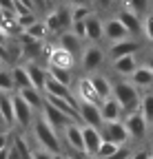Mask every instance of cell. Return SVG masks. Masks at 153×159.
I'll return each mask as SVG.
<instances>
[{
	"label": "cell",
	"instance_id": "obj_1",
	"mask_svg": "<svg viewBox=\"0 0 153 159\" xmlns=\"http://www.w3.org/2000/svg\"><path fill=\"white\" fill-rule=\"evenodd\" d=\"M113 97L120 102L124 115L140 111V99H142L140 97V89L133 84L129 77H122V80H118V82H113Z\"/></svg>",
	"mask_w": 153,
	"mask_h": 159
},
{
	"label": "cell",
	"instance_id": "obj_2",
	"mask_svg": "<svg viewBox=\"0 0 153 159\" xmlns=\"http://www.w3.org/2000/svg\"><path fill=\"white\" fill-rule=\"evenodd\" d=\"M31 130H33V139L38 142V146H40V148H47V150L53 152V155H62L60 137H58V133H55V130L47 124V119H45L42 115L33 119Z\"/></svg>",
	"mask_w": 153,
	"mask_h": 159
},
{
	"label": "cell",
	"instance_id": "obj_3",
	"mask_svg": "<svg viewBox=\"0 0 153 159\" xmlns=\"http://www.w3.org/2000/svg\"><path fill=\"white\" fill-rule=\"evenodd\" d=\"M122 122L127 126V133H129V142H142V139L149 135V122L144 119V115L140 111L136 113H127L122 117Z\"/></svg>",
	"mask_w": 153,
	"mask_h": 159
},
{
	"label": "cell",
	"instance_id": "obj_4",
	"mask_svg": "<svg viewBox=\"0 0 153 159\" xmlns=\"http://www.w3.org/2000/svg\"><path fill=\"white\" fill-rule=\"evenodd\" d=\"M40 115L47 119V124L55 130V133H65V128L67 126H71V124H78L73 117H69L67 113H62V111H58L53 104H49L47 99H45V106H42V111H40Z\"/></svg>",
	"mask_w": 153,
	"mask_h": 159
},
{
	"label": "cell",
	"instance_id": "obj_5",
	"mask_svg": "<svg viewBox=\"0 0 153 159\" xmlns=\"http://www.w3.org/2000/svg\"><path fill=\"white\" fill-rule=\"evenodd\" d=\"M104 49L100 44H93V42H87L84 49H82V55H80V64L82 69L91 75L93 71H98L102 64H104Z\"/></svg>",
	"mask_w": 153,
	"mask_h": 159
},
{
	"label": "cell",
	"instance_id": "obj_6",
	"mask_svg": "<svg viewBox=\"0 0 153 159\" xmlns=\"http://www.w3.org/2000/svg\"><path fill=\"white\" fill-rule=\"evenodd\" d=\"M71 11L67 7H58V9H53L47 13L45 18V25L49 29V33H55V35H60L62 31H69L71 29Z\"/></svg>",
	"mask_w": 153,
	"mask_h": 159
},
{
	"label": "cell",
	"instance_id": "obj_7",
	"mask_svg": "<svg viewBox=\"0 0 153 159\" xmlns=\"http://www.w3.org/2000/svg\"><path fill=\"white\" fill-rule=\"evenodd\" d=\"M100 135L102 139H107V142H113V144H129V133H127V126L122 119H116V122H104L100 126Z\"/></svg>",
	"mask_w": 153,
	"mask_h": 159
},
{
	"label": "cell",
	"instance_id": "obj_8",
	"mask_svg": "<svg viewBox=\"0 0 153 159\" xmlns=\"http://www.w3.org/2000/svg\"><path fill=\"white\" fill-rule=\"evenodd\" d=\"M75 64H78V60H75L69 51H65L60 44L51 47L49 53H47V66H60V69H69V71H73Z\"/></svg>",
	"mask_w": 153,
	"mask_h": 159
},
{
	"label": "cell",
	"instance_id": "obj_9",
	"mask_svg": "<svg viewBox=\"0 0 153 159\" xmlns=\"http://www.w3.org/2000/svg\"><path fill=\"white\" fill-rule=\"evenodd\" d=\"M33 113L36 111L25 102V99L18 95V93H13V117H16V124L20 126V128H31Z\"/></svg>",
	"mask_w": 153,
	"mask_h": 159
},
{
	"label": "cell",
	"instance_id": "obj_10",
	"mask_svg": "<svg viewBox=\"0 0 153 159\" xmlns=\"http://www.w3.org/2000/svg\"><path fill=\"white\" fill-rule=\"evenodd\" d=\"M78 108H80V124L82 126L100 128L104 124L102 115H100V104H95V102H78Z\"/></svg>",
	"mask_w": 153,
	"mask_h": 159
},
{
	"label": "cell",
	"instance_id": "obj_11",
	"mask_svg": "<svg viewBox=\"0 0 153 159\" xmlns=\"http://www.w3.org/2000/svg\"><path fill=\"white\" fill-rule=\"evenodd\" d=\"M58 44H60L65 51H69V53L80 62V55H82V49H84V40H82V38H78V35L69 29V31H62V33L58 35Z\"/></svg>",
	"mask_w": 153,
	"mask_h": 159
},
{
	"label": "cell",
	"instance_id": "obj_12",
	"mask_svg": "<svg viewBox=\"0 0 153 159\" xmlns=\"http://www.w3.org/2000/svg\"><path fill=\"white\" fill-rule=\"evenodd\" d=\"M82 139H84V155L95 157L98 150H100V144H102L100 128H95V126H82Z\"/></svg>",
	"mask_w": 153,
	"mask_h": 159
},
{
	"label": "cell",
	"instance_id": "obj_13",
	"mask_svg": "<svg viewBox=\"0 0 153 159\" xmlns=\"http://www.w3.org/2000/svg\"><path fill=\"white\" fill-rule=\"evenodd\" d=\"M100 115H102V122H116V119L124 117V111H122L118 99L113 95H109L100 102Z\"/></svg>",
	"mask_w": 153,
	"mask_h": 159
},
{
	"label": "cell",
	"instance_id": "obj_14",
	"mask_svg": "<svg viewBox=\"0 0 153 159\" xmlns=\"http://www.w3.org/2000/svg\"><path fill=\"white\" fill-rule=\"evenodd\" d=\"M42 93H45V95H53V97L69 99V102H78V99H75V95H73V91H71V86L58 82V80H53V77H49V75H47V82H45Z\"/></svg>",
	"mask_w": 153,
	"mask_h": 159
},
{
	"label": "cell",
	"instance_id": "obj_15",
	"mask_svg": "<svg viewBox=\"0 0 153 159\" xmlns=\"http://www.w3.org/2000/svg\"><path fill=\"white\" fill-rule=\"evenodd\" d=\"M140 51V42H136V40L131 38H124V40H118V42H109V55L111 60L116 57H122V55H131V53H138Z\"/></svg>",
	"mask_w": 153,
	"mask_h": 159
},
{
	"label": "cell",
	"instance_id": "obj_16",
	"mask_svg": "<svg viewBox=\"0 0 153 159\" xmlns=\"http://www.w3.org/2000/svg\"><path fill=\"white\" fill-rule=\"evenodd\" d=\"M124 38H131V35L116 16L104 20V40L107 42H118V40H124Z\"/></svg>",
	"mask_w": 153,
	"mask_h": 159
},
{
	"label": "cell",
	"instance_id": "obj_17",
	"mask_svg": "<svg viewBox=\"0 0 153 159\" xmlns=\"http://www.w3.org/2000/svg\"><path fill=\"white\" fill-rule=\"evenodd\" d=\"M87 25V42H93V44H100L104 40V20H100L98 16H89L84 20Z\"/></svg>",
	"mask_w": 153,
	"mask_h": 159
},
{
	"label": "cell",
	"instance_id": "obj_18",
	"mask_svg": "<svg viewBox=\"0 0 153 159\" xmlns=\"http://www.w3.org/2000/svg\"><path fill=\"white\" fill-rule=\"evenodd\" d=\"M116 18L124 25V29L129 31V35H138V33H142V18H140L138 13H133V11H129V9L122 7V9L116 13Z\"/></svg>",
	"mask_w": 153,
	"mask_h": 159
},
{
	"label": "cell",
	"instance_id": "obj_19",
	"mask_svg": "<svg viewBox=\"0 0 153 159\" xmlns=\"http://www.w3.org/2000/svg\"><path fill=\"white\" fill-rule=\"evenodd\" d=\"M111 66H113V71H116L120 77H131V75H133V71L138 69L136 53H131V55H122V57L111 60Z\"/></svg>",
	"mask_w": 153,
	"mask_h": 159
},
{
	"label": "cell",
	"instance_id": "obj_20",
	"mask_svg": "<svg viewBox=\"0 0 153 159\" xmlns=\"http://www.w3.org/2000/svg\"><path fill=\"white\" fill-rule=\"evenodd\" d=\"M65 139H67V146L73 152H84V139H82V126L80 124H71L65 128Z\"/></svg>",
	"mask_w": 153,
	"mask_h": 159
},
{
	"label": "cell",
	"instance_id": "obj_21",
	"mask_svg": "<svg viewBox=\"0 0 153 159\" xmlns=\"http://www.w3.org/2000/svg\"><path fill=\"white\" fill-rule=\"evenodd\" d=\"M16 93L20 95L33 111H38V113L42 111V106H45V93H42V91H38V89H33V86H27V89L16 91Z\"/></svg>",
	"mask_w": 153,
	"mask_h": 159
},
{
	"label": "cell",
	"instance_id": "obj_22",
	"mask_svg": "<svg viewBox=\"0 0 153 159\" xmlns=\"http://www.w3.org/2000/svg\"><path fill=\"white\" fill-rule=\"evenodd\" d=\"M25 69H27V73H29V80H31V86L33 89H38V91H42L45 89V82H47V69L45 66H40L38 62H27L25 64Z\"/></svg>",
	"mask_w": 153,
	"mask_h": 159
},
{
	"label": "cell",
	"instance_id": "obj_23",
	"mask_svg": "<svg viewBox=\"0 0 153 159\" xmlns=\"http://www.w3.org/2000/svg\"><path fill=\"white\" fill-rule=\"evenodd\" d=\"M16 93V91H13ZM13 93L0 91V113H2V122L5 126H13L16 117H13Z\"/></svg>",
	"mask_w": 153,
	"mask_h": 159
},
{
	"label": "cell",
	"instance_id": "obj_24",
	"mask_svg": "<svg viewBox=\"0 0 153 159\" xmlns=\"http://www.w3.org/2000/svg\"><path fill=\"white\" fill-rule=\"evenodd\" d=\"M133 84H136L140 91L142 89H149V86H153V71L146 66V64H138V69L133 71V75L129 77Z\"/></svg>",
	"mask_w": 153,
	"mask_h": 159
},
{
	"label": "cell",
	"instance_id": "obj_25",
	"mask_svg": "<svg viewBox=\"0 0 153 159\" xmlns=\"http://www.w3.org/2000/svg\"><path fill=\"white\" fill-rule=\"evenodd\" d=\"M78 102H95V104H100L102 99L98 97V93H95L93 84H91V77H82L80 82H78Z\"/></svg>",
	"mask_w": 153,
	"mask_h": 159
},
{
	"label": "cell",
	"instance_id": "obj_26",
	"mask_svg": "<svg viewBox=\"0 0 153 159\" xmlns=\"http://www.w3.org/2000/svg\"><path fill=\"white\" fill-rule=\"evenodd\" d=\"M89 77H91V84H93V89H95V93H98L100 99L113 95V82H109V77L98 75V73H91Z\"/></svg>",
	"mask_w": 153,
	"mask_h": 159
},
{
	"label": "cell",
	"instance_id": "obj_27",
	"mask_svg": "<svg viewBox=\"0 0 153 159\" xmlns=\"http://www.w3.org/2000/svg\"><path fill=\"white\" fill-rule=\"evenodd\" d=\"M11 77H13V89H16V91H20V89H27V86H31L29 73H27V69H25V66H20V64L11 69Z\"/></svg>",
	"mask_w": 153,
	"mask_h": 159
},
{
	"label": "cell",
	"instance_id": "obj_28",
	"mask_svg": "<svg viewBox=\"0 0 153 159\" xmlns=\"http://www.w3.org/2000/svg\"><path fill=\"white\" fill-rule=\"evenodd\" d=\"M151 5H153V0H124V9L138 13L140 18L151 11Z\"/></svg>",
	"mask_w": 153,
	"mask_h": 159
},
{
	"label": "cell",
	"instance_id": "obj_29",
	"mask_svg": "<svg viewBox=\"0 0 153 159\" xmlns=\"http://www.w3.org/2000/svg\"><path fill=\"white\" fill-rule=\"evenodd\" d=\"M47 73H49V77L58 80V82H62V84H67V86H71V84H73V75H71V71H69V69H60V66H47Z\"/></svg>",
	"mask_w": 153,
	"mask_h": 159
},
{
	"label": "cell",
	"instance_id": "obj_30",
	"mask_svg": "<svg viewBox=\"0 0 153 159\" xmlns=\"http://www.w3.org/2000/svg\"><path fill=\"white\" fill-rule=\"evenodd\" d=\"M140 113L144 115V119H146L149 126H151L153 124V93L142 95V99H140Z\"/></svg>",
	"mask_w": 153,
	"mask_h": 159
},
{
	"label": "cell",
	"instance_id": "obj_31",
	"mask_svg": "<svg viewBox=\"0 0 153 159\" xmlns=\"http://www.w3.org/2000/svg\"><path fill=\"white\" fill-rule=\"evenodd\" d=\"M71 11V20H87L89 16H93V5H75V7H69Z\"/></svg>",
	"mask_w": 153,
	"mask_h": 159
},
{
	"label": "cell",
	"instance_id": "obj_32",
	"mask_svg": "<svg viewBox=\"0 0 153 159\" xmlns=\"http://www.w3.org/2000/svg\"><path fill=\"white\" fill-rule=\"evenodd\" d=\"M25 33H29V35L36 38V40H45V35H49V29H47V25H45V20H36V22H33Z\"/></svg>",
	"mask_w": 153,
	"mask_h": 159
},
{
	"label": "cell",
	"instance_id": "obj_33",
	"mask_svg": "<svg viewBox=\"0 0 153 159\" xmlns=\"http://www.w3.org/2000/svg\"><path fill=\"white\" fill-rule=\"evenodd\" d=\"M36 20H40L36 16V11H27V13H16V22H18V27H20V31H27Z\"/></svg>",
	"mask_w": 153,
	"mask_h": 159
},
{
	"label": "cell",
	"instance_id": "obj_34",
	"mask_svg": "<svg viewBox=\"0 0 153 159\" xmlns=\"http://www.w3.org/2000/svg\"><path fill=\"white\" fill-rule=\"evenodd\" d=\"M142 35L146 38V42L153 44V11H149L142 18Z\"/></svg>",
	"mask_w": 153,
	"mask_h": 159
},
{
	"label": "cell",
	"instance_id": "obj_35",
	"mask_svg": "<svg viewBox=\"0 0 153 159\" xmlns=\"http://www.w3.org/2000/svg\"><path fill=\"white\" fill-rule=\"evenodd\" d=\"M0 91H7V93H13V77H11V71H2L0 69Z\"/></svg>",
	"mask_w": 153,
	"mask_h": 159
},
{
	"label": "cell",
	"instance_id": "obj_36",
	"mask_svg": "<svg viewBox=\"0 0 153 159\" xmlns=\"http://www.w3.org/2000/svg\"><path fill=\"white\" fill-rule=\"evenodd\" d=\"M118 150V144H113V142H107V139H102V144H100V150L95 157H102V159H109L113 152Z\"/></svg>",
	"mask_w": 153,
	"mask_h": 159
},
{
	"label": "cell",
	"instance_id": "obj_37",
	"mask_svg": "<svg viewBox=\"0 0 153 159\" xmlns=\"http://www.w3.org/2000/svg\"><path fill=\"white\" fill-rule=\"evenodd\" d=\"M131 155H133L131 146H129V144H122V146H118V150L113 152L109 159H131Z\"/></svg>",
	"mask_w": 153,
	"mask_h": 159
},
{
	"label": "cell",
	"instance_id": "obj_38",
	"mask_svg": "<svg viewBox=\"0 0 153 159\" xmlns=\"http://www.w3.org/2000/svg\"><path fill=\"white\" fill-rule=\"evenodd\" d=\"M71 31L87 42V25H84V20H75V22H71Z\"/></svg>",
	"mask_w": 153,
	"mask_h": 159
},
{
	"label": "cell",
	"instance_id": "obj_39",
	"mask_svg": "<svg viewBox=\"0 0 153 159\" xmlns=\"http://www.w3.org/2000/svg\"><path fill=\"white\" fill-rule=\"evenodd\" d=\"M31 159H55V155L49 152L47 148H36L33 155H31Z\"/></svg>",
	"mask_w": 153,
	"mask_h": 159
},
{
	"label": "cell",
	"instance_id": "obj_40",
	"mask_svg": "<svg viewBox=\"0 0 153 159\" xmlns=\"http://www.w3.org/2000/svg\"><path fill=\"white\" fill-rule=\"evenodd\" d=\"M11 51H9V47H7V42H0V62H11V55H9Z\"/></svg>",
	"mask_w": 153,
	"mask_h": 159
},
{
	"label": "cell",
	"instance_id": "obj_41",
	"mask_svg": "<svg viewBox=\"0 0 153 159\" xmlns=\"http://www.w3.org/2000/svg\"><path fill=\"white\" fill-rule=\"evenodd\" d=\"M0 9L5 13H16V0H0Z\"/></svg>",
	"mask_w": 153,
	"mask_h": 159
},
{
	"label": "cell",
	"instance_id": "obj_42",
	"mask_svg": "<svg viewBox=\"0 0 153 159\" xmlns=\"http://www.w3.org/2000/svg\"><path fill=\"white\" fill-rule=\"evenodd\" d=\"M11 139H13V135H9L7 130H0V150L7 148V146L11 144Z\"/></svg>",
	"mask_w": 153,
	"mask_h": 159
},
{
	"label": "cell",
	"instance_id": "obj_43",
	"mask_svg": "<svg viewBox=\"0 0 153 159\" xmlns=\"http://www.w3.org/2000/svg\"><path fill=\"white\" fill-rule=\"evenodd\" d=\"M113 2L116 0H93V7L95 9H109V7H113Z\"/></svg>",
	"mask_w": 153,
	"mask_h": 159
},
{
	"label": "cell",
	"instance_id": "obj_44",
	"mask_svg": "<svg viewBox=\"0 0 153 159\" xmlns=\"http://www.w3.org/2000/svg\"><path fill=\"white\" fill-rule=\"evenodd\" d=\"M131 159H151V152L149 150H138V152H133Z\"/></svg>",
	"mask_w": 153,
	"mask_h": 159
},
{
	"label": "cell",
	"instance_id": "obj_45",
	"mask_svg": "<svg viewBox=\"0 0 153 159\" xmlns=\"http://www.w3.org/2000/svg\"><path fill=\"white\" fill-rule=\"evenodd\" d=\"M69 7H75V5H93V0H67Z\"/></svg>",
	"mask_w": 153,
	"mask_h": 159
},
{
	"label": "cell",
	"instance_id": "obj_46",
	"mask_svg": "<svg viewBox=\"0 0 153 159\" xmlns=\"http://www.w3.org/2000/svg\"><path fill=\"white\" fill-rule=\"evenodd\" d=\"M67 159H91V157L84 155V152H73V150H71V155H69Z\"/></svg>",
	"mask_w": 153,
	"mask_h": 159
},
{
	"label": "cell",
	"instance_id": "obj_47",
	"mask_svg": "<svg viewBox=\"0 0 153 159\" xmlns=\"http://www.w3.org/2000/svg\"><path fill=\"white\" fill-rule=\"evenodd\" d=\"M0 159H9V146L0 150Z\"/></svg>",
	"mask_w": 153,
	"mask_h": 159
},
{
	"label": "cell",
	"instance_id": "obj_48",
	"mask_svg": "<svg viewBox=\"0 0 153 159\" xmlns=\"http://www.w3.org/2000/svg\"><path fill=\"white\" fill-rule=\"evenodd\" d=\"M144 64H146V66H149V69L153 71V55H149V60H146V62H144Z\"/></svg>",
	"mask_w": 153,
	"mask_h": 159
},
{
	"label": "cell",
	"instance_id": "obj_49",
	"mask_svg": "<svg viewBox=\"0 0 153 159\" xmlns=\"http://www.w3.org/2000/svg\"><path fill=\"white\" fill-rule=\"evenodd\" d=\"M2 22H5V11L0 9V25H2Z\"/></svg>",
	"mask_w": 153,
	"mask_h": 159
},
{
	"label": "cell",
	"instance_id": "obj_50",
	"mask_svg": "<svg viewBox=\"0 0 153 159\" xmlns=\"http://www.w3.org/2000/svg\"><path fill=\"white\" fill-rule=\"evenodd\" d=\"M149 130H151V142H153V124H151V128H149Z\"/></svg>",
	"mask_w": 153,
	"mask_h": 159
},
{
	"label": "cell",
	"instance_id": "obj_51",
	"mask_svg": "<svg viewBox=\"0 0 153 159\" xmlns=\"http://www.w3.org/2000/svg\"><path fill=\"white\" fill-rule=\"evenodd\" d=\"M55 159H67V157H62V155H55Z\"/></svg>",
	"mask_w": 153,
	"mask_h": 159
},
{
	"label": "cell",
	"instance_id": "obj_52",
	"mask_svg": "<svg viewBox=\"0 0 153 159\" xmlns=\"http://www.w3.org/2000/svg\"><path fill=\"white\" fill-rule=\"evenodd\" d=\"M91 159H102V157H91Z\"/></svg>",
	"mask_w": 153,
	"mask_h": 159
},
{
	"label": "cell",
	"instance_id": "obj_53",
	"mask_svg": "<svg viewBox=\"0 0 153 159\" xmlns=\"http://www.w3.org/2000/svg\"><path fill=\"white\" fill-rule=\"evenodd\" d=\"M151 159H153V155H151Z\"/></svg>",
	"mask_w": 153,
	"mask_h": 159
},
{
	"label": "cell",
	"instance_id": "obj_54",
	"mask_svg": "<svg viewBox=\"0 0 153 159\" xmlns=\"http://www.w3.org/2000/svg\"><path fill=\"white\" fill-rule=\"evenodd\" d=\"M0 64H2V62H0Z\"/></svg>",
	"mask_w": 153,
	"mask_h": 159
}]
</instances>
